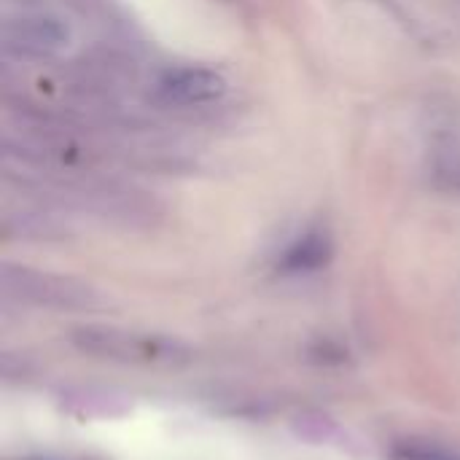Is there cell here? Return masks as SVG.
Wrapping results in <instances>:
<instances>
[{"label": "cell", "mask_w": 460, "mask_h": 460, "mask_svg": "<svg viewBox=\"0 0 460 460\" xmlns=\"http://www.w3.org/2000/svg\"><path fill=\"white\" fill-rule=\"evenodd\" d=\"M73 345L94 358L121 361V364H178L189 358V348L175 340L156 334H135L119 329H78L73 332Z\"/></svg>", "instance_id": "obj_1"}, {"label": "cell", "mask_w": 460, "mask_h": 460, "mask_svg": "<svg viewBox=\"0 0 460 460\" xmlns=\"http://www.w3.org/2000/svg\"><path fill=\"white\" fill-rule=\"evenodd\" d=\"M3 288L5 296L38 307H51V310H86L92 307L94 291L57 275H40L24 267H5L3 272Z\"/></svg>", "instance_id": "obj_2"}, {"label": "cell", "mask_w": 460, "mask_h": 460, "mask_svg": "<svg viewBox=\"0 0 460 460\" xmlns=\"http://www.w3.org/2000/svg\"><path fill=\"white\" fill-rule=\"evenodd\" d=\"M73 40V30L54 13H24L3 24V49L19 59L59 57Z\"/></svg>", "instance_id": "obj_3"}, {"label": "cell", "mask_w": 460, "mask_h": 460, "mask_svg": "<svg viewBox=\"0 0 460 460\" xmlns=\"http://www.w3.org/2000/svg\"><path fill=\"white\" fill-rule=\"evenodd\" d=\"M229 89V81L224 78V73H218L216 67H172L167 70L159 84V100L167 105H178V108H189V105H210L216 100H221Z\"/></svg>", "instance_id": "obj_4"}, {"label": "cell", "mask_w": 460, "mask_h": 460, "mask_svg": "<svg viewBox=\"0 0 460 460\" xmlns=\"http://www.w3.org/2000/svg\"><path fill=\"white\" fill-rule=\"evenodd\" d=\"M334 256V245L326 229H310L299 240H294L280 256L283 272H315L323 270Z\"/></svg>", "instance_id": "obj_5"}, {"label": "cell", "mask_w": 460, "mask_h": 460, "mask_svg": "<svg viewBox=\"0 0 460 460\" xmlns=\"http://www.w3.org/2000/svg\"><path fill=\"white\" fill-rule=\"evenodd\" d=\"M431 178L437 189L460 194V127H450L434 140Z\"/></svg>", "instance_id": "obj_6"}, {"label": "cell", "mask_w": 460, "mask_h": 460, "mask_svg": "<svg viewBox=\"0 0 460 460\" xmlns=\"http://www.w3.org/2000/svg\"><path fill=\"white\" fill-rule=\"evenodd\" d=\"M65 407L78 418H119L129 410L124 396L108 391H75L67 394Z\"/></svg>", "instance_id": "obj_7"}, {"label": "cell", "mask_w": 460, "mask_h": 460, "mask_svg": "<svg viewBox=\"0 0 460 460\" xmlns=\"http://www.w3.org/2000/svg\"><path fill=\"white\" fill-rule=\"evenodd\" d=\"M399 460H458L453 458V456H447V453H442V450H429V447H410V450H404Z\"/></svg>", "instance_id": "obj_8"}]
</instances>
